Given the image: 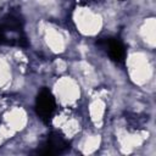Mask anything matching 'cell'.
Segmentation results:
<instances>
[{
	"mask_svg": "<svg viewBox=\"0 0 156 156\" xmlns=\"http://www.w3.org/2000/svg\"><path fill=\"white\" fill-rule=\"evenodd\" d=\"M74 22L77 23V28L85 35H93L101 29L102 18L101 16L93 11L91 9H79L76 11Z\"/></svg>",
	"mask_w": 156,
	"mask_h": 156,
	"instance_id": "obj_1",
	"label": "cell"
},
{
	"mask_svg": "<svg viewBox=\"0 0 156 156\" xmlns=\"http://www.w3.org/2000/svg\"><path fill=\"white\" fill-rule=\"evenodd\" d=\"M55 93L57 100L61 104L71 106L79 100L80 96V87L78 82L69 77H62L56 82Z\"/></svg>",
	"mask_w": 156,
	"mask_h": 156,
	"instance_id": "obj_2",
	"label": "cell"
},
{
	"mask_svg": "<svg viewBox=\"0 0 156 156\" xmlns=\"http://www.w3.org/2000/svg\"><path fill=\"white\" fill-rule=\"evenodd\" d=\"M129 58V71L132 79L138 84H143L147 79H150L152 68L149 66L145 54L135 52Z\"/></svg>",
	"mask_w": 156,
	"mask_h": 156,
	"instance_id": "obj_3",
	"label": "cell"
}]
</instances>
